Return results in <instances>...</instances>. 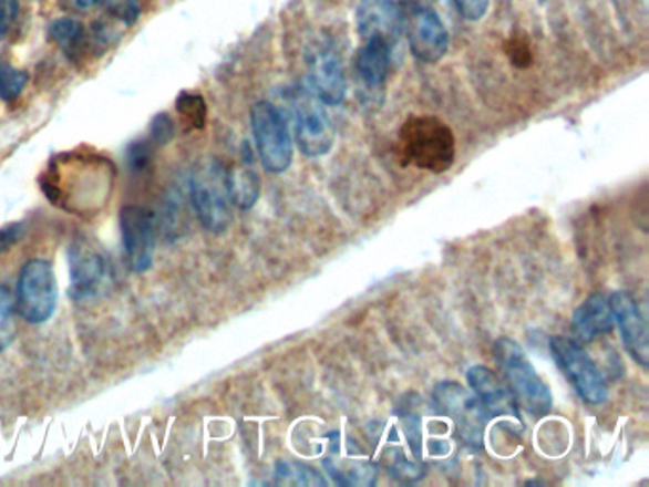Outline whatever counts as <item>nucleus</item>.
Instances as JSON below:
<instances>
[{"label":"nucleus","instance_id":"27","mask_svg":"<svg viewBox=\"0 0 649 487\" xmlns=\"http://www.w3.org/2000/svg\"><path fill=\"white\" fill-rule=\"evenodd\" d=\"M453 2L457 12L468 21H481L490 8V0H453Z\"/></svg>","mask_w":649,"mask_h":487},{"label":"nucleus","instance_id":"23","mask_svg":"<svg viewBox=\"0 0 649 487\" xmlns=\"http://www.w3.org/2000/svg\"><path fill=\"white\" fill-rule=\"evenodd\" d=\"M177 111L193 128H203L206 122V103L200 95L183 92L177 100Z\"/></svg>","mask_w":649,"mask_h":487},{"label":"nucleus","instance_id":"4","mask_svg":"<svg viewBox=\"0 0 649 487\" xmlns=\"http://www.w3.org/2000/svg\"><path fill=\"white\" fill-rule=\"evenodd\" d=\"M58 304V280L52 265L44 259H31L23 265L16 293V311L29 324H42L52 319Z\"/></svg>","mask_w":649,"mask_h":487},{"label":"nucleus","instance_id":"26","mask_svg":"<svg viewBox=\"0 0 649 487\" xmlns=\"http://www.w3.org/2000/svg\"><path fill=\"white\" fill-rule=\"evenodd\" d=\"M153 158V147L150 142H136L128 149L130 168L134 172H142L147 168Z\"/></svg>","mask_w":649,"mask_h":487},{"label":"nucleus","instance_id":"2","mask_svg":"<svg viewBox=\"0 0 649 487\" xmlns=\"http://www.w3.org/2000/svg\"><path fill=\"white\" fill-rule=\"evenodd\" d=\"M495 360L516 402L534 417L547 415L553 407V394L522 346L513 339H499L495 343Z\"/></svg>","mask_w":649,"mask_h":487},{"label":"nucleus","instance_id":"9","mask_svg":"<svg viewBox=\"0 0 649 487\" xmlns=\"http://www.w3.org/2000/svg\"><path fill=\"white\" fill-rule=\"evenodd\" d=\"M434 402L442 413L450 415L463 438L478 444L482 436V423L487 419V413L478 398H473L463 386L444 381L434 386Z\"/></svg>","mask_w":649,"mask_h":487},{"label":"nucleus","instance_id":"10","mask_svg":"<svg viewBox=\"0 0 649 487\" xmlns=\"http://www.w3.org/2000/svg\"><path fill=\"white\" fill-rule=\"evenodd\" d=\"M408 42L415 60L439 63L447 54L450 34L433 8L415 7L408 18Z\"/></svg>","mask_w":649,"mask_h":487},{"label":"nucleus","instance_id":"15","mask_svg":"<svg viewBox=\"0 0 649 487\" xmlns=\"http://www.w3.org/2000/svg\"><path fill=\"white\" fill-rule=\"evenodd\" d=\"M402 8L387 0H362L357 10V28L362 39L383 37L391 42L402 31Z\"/></svg>","mask_w":649,"mask_h":487},{"label":"nucleus","instance_id":"14","mask_svg":"<svg viewBox=\"0 0 649 487\" xmlns=\"http://www.w3.org/2000/svg\"><path fill=\"white\" fill-rule=\"evenodd\" d=\"M467 381L487 415L518 417V402L494 370L486 365H473L467 372Z\"/></svg>","mask_w":649,"mask_h":487},{"label":"nucleus","instance_id":"30","mask_svg":"<svg viewBox=\"0 0 649 487\" xmlns=\"http://www.w3.org/2000/svg\"><path fill=\"white\" fill-rule=\"evenodd\" d=\"M18 18V0H0V37L7 34Z\"/></svg>","mask_w":649,"mask_h":487},{"label":"nucleus","instance_id":"16","mask_svg":"<svg viewBox=\"0 0 649 487\" xmlns=\"http://www.w3.org/2000/svg\"><path fill=\"white\" fill-rule=\"evenodd\" d=\"M616 324L611 309H609V299L602 293H593L585 299L571 317V328L579 341L590 343L604 333L611 332Z\"/></svg>","mask_w":649,"mask_h":487},{"label":"nucleus","instance_id":"22","mask_svg":"<svg viewBox=\"0 0 649 487\" xmlns=\"http://www.w3.org/2000/svg\"><path fill=\"white\" fill-rule=\"evenodd\" d=\"M50 37L54 39L61 48L65 50H73L82 44V25L75 20H58L52 23L50 28Z\"/></svg>","mask_w":649,"mask_h":487},{"label":"nucleus","instance_id":"21","mask_svg":"<svg viewBox=\"0 0 649 487\" xmlns=\"http://www.w3.org/2000/svg\"><path fill=\"white\" fill-rule=\"evenodd\" d=\"M29 76L25 71L12 68L7 61H0V100L12 102L23 92Z\"/></svg>","mask_w":649,"mask_h":487},{"label":"nucleus","instance_id":"6","mask_svg":"<svg viewBox=\"0 0 649 487\" xmlns=\"http://www.w3.org/2000/svg\"><path fill=\"white\" fill-rule=\"evenodd\" d=\"M553 359L562 373L575 386L577 394L589 404H602L608 398V383L589 354L575 339L555 338L550 341Z\"/></svg>","mask_w":649,"mask_h":487},{"label":"nucleus","instance_id":"5","mask_svg":"<svg viewBox=\"0 0 649 487\" xmlns=\"http://www.w3.org/2000/svg\"><path fill=\"white\" fill-rule=\"evenodd\" d=\"M190 204L198 221L210 232H224L230 225L229 195L225 185V169L216 163L198 166L189 183Z\"/></svg>","mask_w":649,"mask_h":487},{"label":"nucleus","instance_id":"12","mask_svg":"<svg viewBox=\"0 0 649 487\" xmlns=\"http://www.w3.org/2000/svg\"><path fill=\"white\" fill-rule=\"evenodd\" d=\"M608 299L609 309L621 330L622 343L627 346V351L638 364L648 367V324H646V317L640 304L636 303V299L627 291H616Z\"/></svg>","mask_w":649,"mask_h":487},{"label":"nucleus","instance_id":"13","mask_svg":"<svg viewBox=\"0 0 649 487\" xmlns=\"http://www.w3.org/2000/svg\"><path fill=\"white\" fill-rule=\"evenodd\" d=\"M69 296L75 301H81L92 298L95 291L100 290V286L107 277V261L94 244L89 240H76L69 250Z\"/></svg>","mask_w":649,"mask_h":487},{"label":"nucleus","instance_id":"17","mask_svg":"<svg viewBox=\"0 0 649 487\" xmlns=\"http://www.w3.org/2000/svg\"><path fill=\"white\" fill-rule=\"evenodd\" d=\"M391 69V42L383 37L365 39L364 46L357 55V73L360 81L370 90H379L385 84Z\"/></svg>","mask_w":649,"mask_h":487},{"label":"nucleus","instance_id":"3","mask_svg":"<svg viewBox=\"0 0 649 487\" xmlns=\"http://www.w3.org/2000/svg\"><path fill=\"white\" fill-rule=\"evenodd\" d=\"M257 155L269 174H285L293 160L290 129L272 103L257 102L250 111Z\"/></svg>","mask_w":649,"mask_h":487},{"label":"nucleus","instance_id":"18","mask_svg":"<svg viewBox=\"0 0 649 487\" xmlns=\"http://www.w3.org/2000/svg\"><path fill=\"white\" fill-rule=\"evenodd\" d=\"M225 185L230 203L240 210H250L261 195V182L251 166H237L225 172Z\"/></svg>","mask_w":649,"mask_h":487},{"label":"nucleus","instance_id":"1","mask_svg":"<svg viewBox=\"0 0 649 487\" xmlns=\"http://www.w3.org/2000/svg\"><path fill=\"white\" fill-rule=\"evenodd\" d=\"M400 163L444 174L455 163V136L436 116H412L399 132Z\"/></svg>","mask_w":649,"mask_h":487},{"label":"nucleus","instance_id":"31","mask_svg":"<svg viewBox=\"0 0 649 487\" xmlns=\"http://www.w3.org/2000/svg\"><path fill=\"white\" fill-rule=\"evenodd\" d=\"M508 58L513 60L514 65L518 68H528L529 61H532V54H529V46L526 42L513 41L507 46Z\"/></svg>","mask_w":649,"mask_h":487},{"label":"nucleus","instance_id":"19","mask_svg":"<svg viewBox=\"0 0 649 487\" xmlns=\"http://www.w3.org/2000/svg\"><path fill=\"white\" fill-rule=\"evenodd\" d=\"M16 299L8 286H0V352L7 351L16 338Z\"/></svg>","mask_w":649,"mask_h":487},{"label":"nucleus","instance_id":"32","mask_svg":"<svg viewBox=\"0 0 649 487\" xmlns=\"http://www.w3.org/2000/svg\"><path fill=\"white\" fill-rule=\"evenodd\" d=\"M102 0H75V4L82 10H89V8L95 7V4H100Z\"/></svg>","mask_w":649,"mask_h":487},{"label":"nucleus","instance_id":"24","mask_svg":"<svg viewBox=\"0 0 649 487\" xmlns=\"http://www.w3.org/2000/svg\"><path fill=\"white\" fill-rule=\"evenodd\" d=\"M107 12L122 23L132 25L140 18V0H107Z\"/></svg>","mask_w":649,"mask_h":487},{"label":"nucleus","instance_id":"33","mask_svg":"<svg viewBox=\"0 0 649 487\" xmlns=\"http://www.w3.org/2000/svg\"><path fill=\"white\" fill-rule=\"evenodd\" d=\"M387 2H391V4H394V7H399V8H402V10H404V7H406L408 0H387Z\"/></svg>","mask_w":649,"mask_h":487},{"label":"nucleus","instance_id":"29","mask_svg":"<svg viewBox=\"0 0 649 487\" xmlns=\"http://www.w3.org/2000/svg\"><path fill=\"white\" fill-rule=\"evenodd\" d=\"M23 232H25V225L23 224H10L7 227H2L0 229V256L10 250L14 244L20 242Z\"/></svg>","mask_w":649,"mask_h":487},{"label":"nucleus","instance_id":"28","mask_svg":"<svg viewBox=\"0 0 649 487\" xmlns=\"http://www.w3.org/2000/svg\"><path fill=\"white\" fill-rule=\"evenodd\" d=\"M151 136L158 145H166L174 137V122L168 115H158L151 126Z\"/></svg>","mask_w":649,"mask_h":487},{"label":"nucleus","instance_id":"25","mask_svg":"<svg viewBox=\"0 0 649 487\" xmlns=\"http://www.w3.org/2000/svg\"><path fill=\"white\" fill-rule=\"evenodd\" d=\"M404 421V433H406L408 442L412 447L413 455L420 459L421 457V419L418 413L413 410H406V415H402Z\"/></svg>","mask_w":649,"mask_h":487},{"label":"nucleus","instance_id":"8","mask_svg":"<svg viewBox=\"0 0 649 487\" xmlns=\"http://www.w3.org/2000/svg\"><path fill=\"white\" fill-rule=\"evenodd\" d=\"M122 244L130 269L150 271L155 258V219L142 206H126L121 211Z\"/></svg>","mask_w":649,"mask_h":487},{"label":"nucleus","instance_id":"7","mask_svg":"<svg viewBox=\"0 0 649 487\" xmlns=\"http://www.w3.org/2000/svg\"><path fill=\"white\" fill-rule=\"evenodd\" d=\"M293 136L305 156L317 158L332 149V121L317 95L301 94L293 102Z\"/></svg>","mask_w":649,"mask_h":487},{"label":"nucleus","instance_id":"20","mask_svg":"<svg viewBox=\"0 0 649 487\" xmlns=\"http://www.w3.org/2000/svg\"><path fill=\"white\" fill-rule=\"evenodd\" d=\"M277 476L286 484H296V486H326V480L307 465L301 463H290V460H280L277 465Z\"/></svg>","mask_w":649,"mask_h":487},{"label":"nucleus","instance_id":"11","mask_svg":"<svg viewBox=\"0 0 649 487\" xmlns=\"http://www.w3.org/2000/svg\"><path fill=\"white\" fill-rule=\"evenodd\" d=\"M311 94L326 105H339L346 100V69L332 46H317L307 60Z\"/></svg>","mask_w":649,"mask_h":487}]
</instances>
